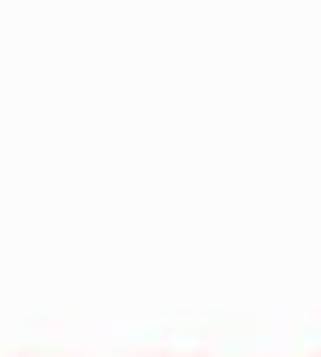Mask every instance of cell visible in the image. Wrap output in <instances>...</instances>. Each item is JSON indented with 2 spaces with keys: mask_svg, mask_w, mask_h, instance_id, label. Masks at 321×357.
Returning <instances> with one entry per match:
<instances>
[]
</instances>
